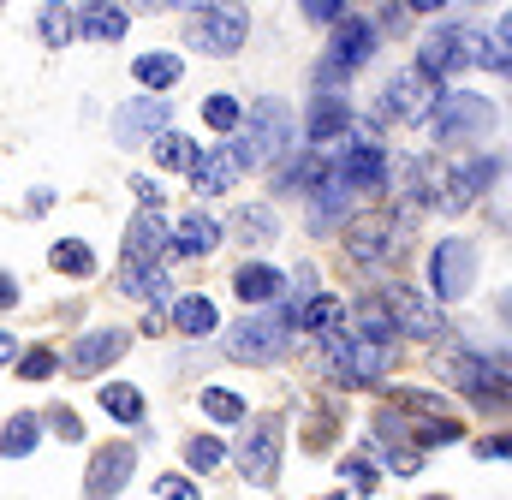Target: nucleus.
<instances>
[{
	"label": "nucleus",
	"instance_id": "1",
	"mask_svg": "<svg viewBox=\"0 0 512 500\" xmlns=\"http://www.w3.org/2000/svg\"><path fill=\"white\" fill-rule=\"evenodd\" d=\"M292 340H298V310L292 304H268L262 316H245L227 334V358H239V364H274V358H286Z\"/></svg>",
	"mask_w": 512,
	"mask_h": 500
},
{
	"label": "nucleus",
	"instance_id": "2",
	"mask_svg": "<svg viewBox=\"0 0 512 500\" xmlns=\"http://www.w3.org/2000/svg\"><path fill=\"white\" fill-rule=\"evenodd\" d=\"M239 125H245V131L227 143L233 161H239V173H245V167H268L280 149H292V131H298V120H292L286 102H256L251 120H239Z\"/></svg>",
	"mask_w": 512,
	"mask_h": 500
},
{
	"label": "nucleus",
	"instance_id": "3",
	"mask_svg": "<svg viewBox=\"0 0 512 500\" xmlns=\"http://www.w3.org/2000/svg\"><path fill=\"white\" fill-rule=\"evenodd\" d=\"M328 370L340 375L346 387H376L387 370H393V346H376L364 340L358 328H346V316L328 328Z\"/></svg>",
	"mask_w": 512,
	"mask_h": 500
},
{
	"label": "nucleus",
	"instance_id": "4",
	"mask_svg": "<svg viewBox=\"0 0 512 500\" xmlns=\"http://www.w3.org/2000/svg\"><path fill=\"white\" fill-rule=\"evenodd\" d=\"M429 125H435V137H441L447 149H465V143L489 137L495 108H489L483 96H471V90H441L435 108H429Z\"/></svg>",
	"mask_w": 512,
	"mask_h": 500
},
{
	"label": "nucleus",
	"instance_id": "5",
	"mask_svg": "<svg viewBox=\"0 0 512 500\" xmlns=\"http://www.w3.org/2000/svg\"><path fill=\"white\" fill-rule=\"evenodd\" d=\"M483 42H489V36H477V30H465V24H441V30L423 36V48H417V72L435 84V78H453L459 66H483V60H489Z\"/></svg>",
	"mask_w": 512,
	"mask_h": 500
},
{
	"label": "nucleus",
	"instance_id": "6",
	"mask_svg": "<svg viewBox=\"0 0 512 500\" xmlns=\"http://www.w3.org/2000/svg\"><path fill=\"white\" fill-rule=\"evenodd\" d=\"M382 310H387V322H393V334H405V340H441V334H447L441 304H435L423 286H411V280L382 286Z\"/></svg>",
	"mask_w": 512,
	"mask_h": 500
},
{
	"label": "nucleus",
	"instance_id": "7",
	"mask_svg": "<svg viewBox=\"0 0 512 500\" xmlns=\"http://www.w3.org/2000/svg\"><path fill=\"white\" fill-rule=\"evenodd\" d=\"M286 423L280 417H251V429L239 435V447H233V459H239V471H245V483L256 489H268L274 477H280V447H286V435H280Z\"/></svg>",
	"mask_w": 512,
	"mask_h": 500
},
{
	"label": "nucleus",
	"instance_id": "8",
	"mask_svg": "<svg viewBox=\"0 0 512 500\" xmlns=\"http://www.w3.org/2000/svg\"><path fill=\"white\" fill-rule=\"evenodd\" d=\"M471 286H477V250L465 245V239H441V245L429 250V298L453 304Z\"/></svg>",
	"mask_w": 512,
	"mask_h": 500
},
{
	"label": "nucleus",
	"instance_id": "9",
	"mask_svg": "<svg viewBox=\"0 0 512 500\" xmlns=\"http://www.w3.org/2000/svg\"><path fill=\"white\" fill-rule=\"evenodd\" d=\"M495 173H501V155H477V161H465V167H441V173H435V203H441L447 215H459V209H471V203L495 185Z\"/></svg>",
	"mask_w": 512,
	"mask_h": 500
},
{
	"label": "nucleus",
	"instance_id": "10",
	"mask_svg": "<svg viewBox=\"0 0 512 500\" xmlns=\"http://www.w3.org/2000/svg\"><path fill=\"white\" fill-rule=\"evenodd\" d=\"M245 36H251V12H245V6H203V18L191 24V42H197L203 54H215V60L239 54Z\"/></svg>",
	"mask_w": 512,
	"mask_h": 500
},
{
	"label": "nucleus",
	"instance_id": "11",
	"mask_svg": "<svg viewBox=\"0 0 512 500\" xmlns=\"http://www.w3.org/2000/svg\"><path fill=\"white\" fill-rule=\"evenodd\" d=\"M346 256H352L358 268H382L387 256H399V227H393V215L376 209V215L346 221Z\"/></svg>",
	"mask_w": 512,
	"mask_h": 500
},
{
	"label": "nucleus",
	"instance_id": "12",
	"mask_svg": "<svg viewBox=\"0 0 512 500\" xmlns=\"http://www.w3.org/2000/svg\"><path fill=\"white\" fill-rule=\"evenodd\" d=\"M435 84L417 72V66H405V72H393L387 78V90H382V120H399V125H417V120H429V108H435Z\"/></svg>",
	"mask_w": 512,
	"mask_h": 500
},
{
	"label": "nucleus",
	"instance_id": "13",
	"mask_svg": "<svg viewBox=\"0 0 512 500\" xmlns=\"http://www.w3.org/2000/svg\"><path fill=\"white\" fill-rule=\"evenodd\" d=\"M382 185H393V197H399L405 221H417V215L435 203V161H429V155H399Z\"/></svg>",
	"mask_w": 512,
	"mask_h": 500
},
{
	"label": "nucleus",
	"instance_id": "14",
	"mask_svg": "<svg viewBox=\"0 0 512 500\" xmlns=\"http://www.w3.org/2000/svg\"><path fill=\"white\" fill-rule=\"evenodd\" d=\"M131 334L126 328H90L84 340H72V352H66V370L72 375H102L114 358H126Z\"/></svg>",
	"mask_w": 512,
	"mask_h": 500
},
{
	"label": "nucleus",
	"instance_id": "15",
	"mask_svg": "<svg viewBox=\"0 0 512 500\" xmlns=\"http://www.w3.org/2000/svg\"><path fill=\"white\" fill-rule=\"evenodd\" d=\"M346 125H352V102H346V96H316V102H310V114H304V137H310V143H316V155L328 161V155L340 149Z\"/></svg>",
	"mask_w": 512,
	"mask_h": 500
},
{
	"label": "nucleus",
	"instance_id": "16",
	"mask_svg": "<svg viewBox=\"0 0 512 500\" xmlns=\"http://www.w3.org/2000/svg\"><path fill=\"white\" fill-rule=\"evenodd\" d=\"M447 375H453V387H465L477 405H507V364H489V358H453Z\"/></svg>",
	"mask_w": 512,
	"mask_h": 500
},
{
	"label": "nucleus",
	"instance_id": "17",
	"mask_svg": "<svg viewBox=\"0 0 512 500\" xmlns=\"http://www.w3.org/2000/svg\"><path fill=\"white\" fill-rule=\"evenodd\" d=\"M131 471H137V453H131L126 441H114V447H102L96 459H90V477H84V495L90 500H114L120 489L131 483Z\"/></svg>",
	"mask_w": 512,
	"mask_h": 500
},
{
	"label": "nucleus",
	"instance_id": "18",
	"mask_svg": "<svg viewBox=\"0 0 512 500\" xmlns=\"http://www.w3.org/2000/svg\"><path fill=\"white\" fill-rule=\"evenodd\" d=\"M161 131H167V102H161V96H137V102H126V108L114 114V137H120L126 149L161 137Z\"/></svg>",
	"mask_w": 512,
	"mask_h": 500
},
{
	"label": "nucleus",
	"instance_id": "19",
	"mask_svg": "<svg viewBox=\"0 0 512 500\" xmlns=\"http://www.w3.org/2000/svg\"><path fill=\"white\" fill-rule=\"evenodd\" d=\"M370 54H376V24L346 12V18H340V30H334V54H328V66L346 78V72H358Z\"/></svg>",
	"mask_w": 512,
	"mask_h": 500
},
{
	"label": "nucleus",
	"instance_id": "20",
	"mask_svg": "<svg viewBox=\"0 0 512 500\" xmlns=\"http://www.w3.org/2000/svg\"><path fill=\"white\" fill-rule=\"evenodd\" d=\"M352 197H358V191H352V185H346V179H340V173L328 167V173H322V179L310 185V227H316V233H334V227L346 221Z\"/></svg>",
	"mask_w": 512,
	"mask_h": 500
},
{
	"label": "nucleus",
	"instance_id": "21",
	"mask_svg": "<svg viewBox=\"0 0 512 500\" xmlns=\"http://www.w3.org/2000/svg\"><path fill=\"white\" fill-rule=\"evenodd\" d=\"M191 185H197V197H227V191L239 185V161H233V149H227V143L203 149V155L191 161Z\"/></svg>",
	"mask_w": 512,
	"mask_h": 500
},
{
	"label": "nucleus",
	"instance_id": "22",
	"mask_svg": "<svg viewBox=\"0 0 512 500\" xmlns=\"http://www.w3.org/2000/svg\"><path fill=\"white\" fill-rule=\"evenodd\" d=\"M167 250V221H161V209H137L126 227V262H155Z\"/></svg>",
	"mask_w": 512,
	"mask_h": 500
},
{
	"label": "nucleus",
	"instance_id": "23",
	"mask_svg": "<svg viewBox=\"0 0 512 500\" xmlns=\"http://www.w3.org/2000/svg\"><path fill=\"white\" fill-rule=\"evenodd\" d=\"M167 245L179 250V256H209V250L221 245V221L203 215V209H191L179 227H167Z\"/></svg>",
	"mask_w": 512,
	"mask_h": 500
},
{
	"label": "nucleus",
	"instance_id": "24",
	"mask_svg": "<svg viewBox=\"0 0 512 500\" xmlns=\"http://www.w3.org/2000/svg\"><path fill=\"white\" fill-rule=\"evenodd\" d=\"M114 280H120V292H126V298H143L149 310H161V298L173 292V286H167V274H161L155 262H120V274H114Z\"/></svg>",
	"mask_w": 512,
	"mask_h": 500
},
{
	"label": "nucleus",
	"instance_id": "25",
	"mask_svg": "<svg viewBox=\"0 0 512 500\" xmlns=\"http://www.w3.org/2000/svg\"><path fill=\"white\" fill-rule=\"evenodd\" d=\"M233 292H239L245 304H262V310H268V304L286 292V274H274L268 262H245V268L233 274Z\"/></svg>",
	"mask_w": 512,
	"mask_h": 500
},
{
	"label": "nucleus",
	"instance_id": "26",
	"mask_svg": "<svg viewBox=\"0 0 512 500\" xmlns=\"http://www.w3.org/2000/svg\"><path fill=\"white\" fill-rule=\"evenodd\" d=\"M173 322H179V334H191V340H203V334H215V304L203 298V292H185L179 304H173Z\"/></svg>",
	"mask_w": 512,
	"mask_h": 500
},
{
	"label": "nucleus",
	"instance_id": "27",
	"mask_svg": "<svg viewBox=\"0 0 512 500\" xmlns=\"http://www.w3.org/2000/svg\"><path fill=\"white\" fill-rule=\"evenodd\" d=\"M126 24H131V18L120 12V6H84L72 30H84L90 42H120V36H126Z\"/></svg>",
	"mask_w": 512,
	"mask_h": 500
},
{
	"label": "nucleus",
	"instance_id": "28",
	"mask_svg": "<svg viewBox=\"0 0 512 500\" xmlns=\"http://www.w3.org/2000/svg\"><path fill=\"white\" fill-rule=\"evenodd\" d=\"M96 405H102L114 423H137V417H143V387H131V381H108V387H96Z\"/></svg>",
	"mask_w": 512,
	"mask_h": 500
},
{
	"label": "nucleus",
	"instance_id": "29",
	"mask_svg": "<svg viewBox=\"0 0 512 500\" xmlns=\"http://www.w3.org/2000/svg\"><path fill=\"white\" fill-rule=\"evenodd\" d=\"M137 84H149V90H167V84H179V72H185V60L179 54H161V48H149V54H137Z\"/></svg>",
	"mask_w": 512,
	"mask_h": 500
},
{
	"label": "nucleus",
	"instance_id": "30",
	"mask_svg": "<svg viewBox=\"0 0 512 500\" xmlns=\"http://www.w3.org/2000/svg\"><path fill=\"white\" fill-rule=\"evenodd\" d=\"M233 233H239L245 245H274V239H280V215H274L268 203H256V209H239V215H233Z\"/></svg>",
	"mask_w": 512,
	"mask_h": 500
},
{
	"label": "nucleus",
	"instance_id": "31",
	"mask_svg": "<svg viewBox=\"0 0 512 500\" xmlns=\"http://www.w3.org/2000/svg\"><path fill=\"white\" fill-rule=\"evenodd\" d=\"M334 322H340V298H334V292H316V298L298 304V328H304V334H328Z\"/></svg>",
	"mask_w": 512,
	"mask_h": 500
},
{
	"label": "nucleus",
	"instance_id": "32",
	"mask_svg": "<svg viewBox=\"0 0 512 500\" xmlns=\"http://www.w3.org/2000/svg\"><path fill=\"white\" fill-rule=\"evenodd\" d=\"M48 262H54L60 274H78V280H84V274H96V250L84 245V239H60V245L48 250Z\"/></svg>",
	"mask_w": 512,
	"mask_h": 500
},
{
	"label": "nucleus",
	"instance_id": "33",
	"mask_svg": "<svg viewBox=\"0 0 512 500\" xmlns=\"http://www.w3.org/2000/svg\"><path fill=\"white\" fill-rule=\"evenodd\" d=\"M36 429H42V423H36L30 411H18V417H12V423L0 429V453H6V459H24V453H30V447L42 441Z\"/></svg>",
	"mask_w": 512,
	"mask_h": 500
},
{
	"label": "nucleus",
	"instance_id": "34",
	"mask_svg": "<svg viewBox=\"0 0 512 500\" xmlns=\"http://www.w3.org/2000/svg\"><path fill=\"white\" fill-rule=\"evenodd\" d=\"M465 429L453 423V417H423L417 429H411V453H423V447H453Z\"/></svg>",
	"mask_w": 512,
	"mask_h": 500
},
{
	"label": "nucleus",
	"instance_id": "35",
	"mask_svg": "<svg viewBox=\"0 0 512 500\" xmlns=\"http://www.w3.org/2000/svg\"><path fill=\"white\" fill-rule=\"evenodd\" d=\"M346 328H358V334H364V340H376V346H393V340H399V334H393V322H387V310H382V304H358Z\"/></svg>",
	"mask_w": 512,
	"mask_h": 500
},
{
	"label": "nucleus",
	"instance_id": "36",
	"mask_svg": "<svg viewBox=\"0 0 512 500\" xmlns=\"http://www.w3.org/2000/svg\"><path fill=\"white\" fill-rule=\"evenodd\" d=\"M149 143H155V161H161V167H191V161H197V143H191L185 131H161V137H149Z\"/></svg>",
	"mask_w": 512,
	"mask_h": 500
},
{
	"label": "nucleus",
	"instance_id": "37",
	"mask_svg": "<svg viewBox=\"0 0 512 500\" xmlns=\"http://www.w3.org/2000/svg\"><path fill=\"white\" fill-rule=\"evenodd\" d=\"M203 411H209L215 423H239V417H245V399H239L233 387H203Z\"/></svg>",
	"mask_w": 512,
	"mask_h": 500
},
{
	"label": "nucleus",
	"instance_id": "38",
	"mask_svg": "<svg viewBox=\"0 0 512 500\" xmlns=\"http://www.w3.org/2000/svg\"><path fill=\"white\" fill-rule=\"evenodd\" d=\"M203 120L215 125V131H239L245 108H239V96H227V90H221V96H209V102H203Z\"/></svg>",
	"mask_w": 512,
	"mask_h": 500
},
{
	"label": "nucleus",
	"instance_id": "39",
	"mask_svg": "<svg viewBox=\"0 0 512 500\" xmlns=\"http://www.w3.org/2000/svg\"><path fill=\"white\" fill-rule=\"evenodd\" d=\"M221 459H227V447H221L215 435H197V441H185V465H191V471H203V477H209Z\"/></svg>",
	"mask_w": 512,
	"mask_h": 500
},
{
	"label": "nucleus",
	"instance_id": "40",
	"mask_svg": "<svg viewBox=\"0 0 512 500\" xmlns=\"http://www.w3.org/2000/svg\"><path fill=\"white\" fill-rule=\"evenodd\" d=\"M340 483H352V495H370L376 489V465L370 459H346L340 465Z\"/></svg>",
	"mask_w": 512,
	"mask_h": 500
},
{
	"label": "nucleus",
	"instance_id": "41",
	"mask_svg": "<svg viewBox=\"0 0 512 500\" xmlns=\"http://www.w3.org/2000/svg\"><path fill=\"white\" fill-rule=\"evenodd\" d=\"M155 495H161V500H203V489H197L191 477H179V471H167V477H155Z\"/></svg>",
	"mask_w": 512,
	"mask_h": 500
},
{
	"label": "nucleus",
	"instance_id": "42",
	"mask_svg": "<svg viewBox=\"0 0 512 500\" xmlns=\"http://www.w3.org/2000/svg\"><path fill=\"white\" fill-rule=\"evenodd\" d=\"M286 286H292V298H286V304H292V310H298V304H304V298H316V268H310V262H298V268H292V274H286Z\"/></svg>",
	"mask_w": 512,
	"mask_h": 500
},
{
	"label": "nucleus",
	"instance_id": "43",
	"mask_svg": "<svg viewBox=\"0 0 512 500\" xmlns=\"http://www.w3.org/2000/svg\"><path fill=\"white\" fill-rule=\"evenodd\" d=\"M42 42H54V48H66V42H72V18L48 6V12H42Z\"/></svg>",
	"mask_w": 512,
	"mask_h": 500
},
{
	"label": "nucleus",
	"instance_id": "44",
	"mask_svg": "<svg viewBox=\"0 0 512 500\" xmlns=\"http://www.w3.org/2000/svg\"><path fill=\"white\" fill-rule=\"evenodd\" d=\"M48 429H54L60 441H78V435H84V429H78V411H66V405H54V411H48Z\"/></svg>",
	"mask_w": 512,
	"mask_h": 500
},
{
	"label": "nucleus",
	"instance_id": "45",
	"mask_svg": "<svg viewBox=\"0 0 512 500\" xmlns=\"http://www.w3.org/2000/svg\"><path fill=\"white\" fill-rule=\"evenodd\" d=\"M376 459L393 465V471H417V453H411V447H387V441H376Z\"/></svg>",
	"mask_w": 512,
	"mask_h": 500
},
{
	"label": "nucleus",
	"instance_id": "46",
	"mask_svg": "<svg viewBox=\"0 0 512 500\" xmlns=\"http://www.w3.org/2000/svg\"><path fill=\"white\" fill-rule=\"evenodd\" d=\"M18 370L30 375V381H42V375H54V352H24V364Z\"/></svg>",
	"mask_w": 512,
	"mask_h": 500
},
{
	"label": "nucleus",
	"instance_id": "47",
	"mask_svg": "<svg viewBox=\"0 0 512 500\" xmlns=\"http://www.w3.org/2000/svg\"><path fill=\"white\" fill-rule=\"evenodd\" d=\"M304 12H310L316 24H340V18H346V6H340V0H310Z\"/></svg>",
	"mask_w": 512,
	"mask_h": 500
},
{
	"label": "nucleus",
	"instance_id": "48",
	"mask_svg": "<svg viewBox=\"0 0 512 500\" xmlns=\"http://www.w3.org/2000/svg\"><path fill=\"white\" fill-rule=\"evenodd\" d=\"M131 191L143 197V209H161V185H155V179H143V173H137V179H131Z\"/></svg>",
	"mask_w": 512,
	"mask_h": 500
},
{
	"label": "nucleus",
	"instance_id": "49",
	"mask_svg": "<svg viewBox=\"0 0 512 500\" xmlns=\"http://www.w3.org/2000/svg\"><path fill=\"white\" fill-rule=\"evenodd\" d=\"M18 304V280L12 274H0V310H12Z\"/></svg>",
	"mask_w": 512,
	"mask_h": 500
},
{
	"label": "nucleus",
	"instance_id": "50",
	"mask_svg": "<svg viewBox=\"0 0 512 500\" xmlns=\"http://www.w3.org/2000/svg\"><path fill=\"white\" fill-rule=\"evenodd\" d=\"M477 453H483V459H507V441H501V435H495V441H477Z\"/></svg>",
	"mask_w": 512,
	"mask_h": 500
},
{
	"label": "nucleus",
	"instance_id": "51",
	"mask_svg": "<svg viewBox=\"0 0 512 500\" xmlns=\"http://www.w3.org/2000/svg\"><path fill=\"white\" fill-rule=\"evenodd\" d=\"M6 358H12V340H6V334H0V364H6Z\"/></svg>",
	"mask_w": 512,
	"mask_h": 500
},
{
	"label": "nucleus",
	"instance_id": "52",
	"mask_svg": "<svg viewBox=\"0 0 512 500\" xmlns=\"http://www.w3.org/2000/svg\"><path fill=\"white\" fill-rule=\"evenodd\" d=\"M322 500H346V495H322Z\"/></svg>",
	"mask_w": 512,
	"mask_h": 500
},
{
	"label": "nucleus",
	"instance_id": "53",
	"mask_svg": "<svg viewBox=\"0 0 512 500\" xmlns=\"http://www.w3.org/2000/svg\"><path fill=\"white\" fill-rule=\"evenodd\" d=\"M429 500H435V495H429Z\"/></svg>",
	"mask_w": 512,
	"mask_h": 500
}]
</instances>
